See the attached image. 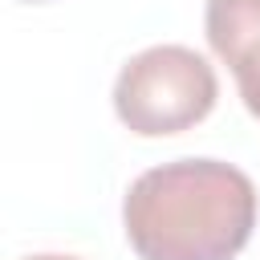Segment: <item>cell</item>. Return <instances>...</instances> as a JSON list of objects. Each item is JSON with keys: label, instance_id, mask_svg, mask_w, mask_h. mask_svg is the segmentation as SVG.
I'll return each mask as SVG.
<instances>
[{"label": "cell", "instance_id": "3957f363", "mask_svg": "<svg viewBox=\"0 0 260 260\" xmlns=\"http://www.w3.org/2000/svg\"><path fill=\"white\" fill-rule=\"evenodd\" d=\"M203 32L211 53L232 69L248 114L260 118V0H207Z\"/></svg>", "mask_w": 260, "mask_h": 260}, {"label": "cell", "instance_id": "7a4b0ae2", "mask_svg": "<svg viewBox=\"0 0 260 260\" xmlns=\"http://www.w3.org/2000/svg\"><path fill=\"white\" fill-rule=\"evenodd\" d=\"M219 98V77L187 45H150L134 53L114 81V114L138 138H167L199 126Z\"/></svg>", "mask_w": 260, "mask_h": 260}, {"label": "cell", "instance_id": "5b68a950", "mask_svg": "<svg viewBox=\"0 0 260 260\" xmlns=\"http://www.w3.org/2000/svg\"><path fill=\"white\" fill-rule=\"evenodd\" d=\"M28 4H45V0H28Z\"/></svg>", "mask_w": 260, "mask_h": 260}, {"label": "cell", "instance_id": "6da1fadb", "mask_svg": "<svg viewBox=\"0 0 260 260\" xmlns=\"http://www.w3.org/2000/svg\"><path fill=\"white\" fill-rule=\"evenodd\" d=\"M122 228L138 260H236L256 228V183L219 158H175L130 183Z\"/></svg>", "mask_w": 260, "mask_h": 260}, {"label": "cell", "instance_id": "277c9868", "mask_svg": "<svg viewBox=\"0 0 260 260\" xmlns=\"http://www.w3.org/2000/svg\"><path fill=\"white\" fill-rule=\"evenodd\" d=\"M28 260H77V256H53V252H45V256H28Z\"/></svg>", "mask_w": 260, "mask_h": 260}]
</instances>
